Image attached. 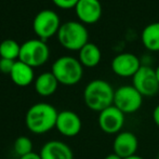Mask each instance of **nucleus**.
Wrapping results in <instances>:
<instances>
[{
  "label": "nucleus",
  "mask_w": 159,
  "mask_h": 159,
  "mask_svg": "<svg viewBox=\"0 0 159 159\" xmlns=\"http://www.w3.org/2000/svg\"><path fill=\"white\" fill-rule=\"evenodd\" d=\"M59 111L49 103H37L30 107L25 116L27 129L35 134H43L55 128Z\"/></svg>",
  "instance_id": "nucleus-1"
},
{
  "label": "nucleus",
  "mask_w": 159,
  "mask_h": 159,
  "mask_svg": "<svg viewBox=\"0 0 159 159\" xmlns=\"http://www.w3.org/2000/svg\"><path fill=\"white\" fill-rule=\"evenodd\" d=\"M115 90L109 82L103 79H94L86 86L84 90V101L89 109L102 111L114 105Z\"/></svg>",
  "instance_id": "nucleus-2"
},
{
  "label": "nucleus",
  "mask_w": 159,
  "mask_h": 159,
  "mask_svg": "<svg viewBox=\"0 0 159 159\" xmlns=\"http://www.w3.org/2000/svg\"><path fill=\"white\" fill-rule=\"evenodd\" d=\"M57 39L65 49L80 51L89 42V33L81 22L68 21L62 24L57 33Z\"/></svg>",
  "instance_id": "nucleus-3"
},
{
  "label": "nucleus",
  "mask_w": 159,
  "mask_h": 159,
  "mask_svg": "<svg viewBox=\"0 0 159 159\" xmlns=\"http://www.w3.org/2000/svg\"><path fill=\"white\" fill-rule=\"evenodd\" d=\"M51 73L55 76L59 84L64 86H74L81 80L84 66L79 60L73 57H61L53 63Z\"/></svg>",
  "instance_id": "nucleus-4"
},
{
  "label": "nucleus",
  "mask_w": 159,
  "mask_h": 159,
  "mask_svg": "<svg viewBox=\"0 0 159 159\" xmlns=\"http://www.w3.org/2000/svg\"><path fill=\"white\" fill-rule=\"evenodd\" d=\"M50 49L46 41L40 39H30L21 46L19 61L30 65V67H39L49 60Z\"/></svg>",
  "instance_id": "nucleus-5"
},
{
  "label": "nucleus",
  "mask_w": 159,
  "mask_h": 159,
  "mask_svg": "<svg viewBox=\"0 0 159 159\" xmlns=\"http://www.w3.org/2000/svg\"><path fill=\"white\" fill-rule=\"evenodd\" d=\"M61 25V21L57 12L49 9L37 13L33 21L34 32L42 41H46L47 39L59 33Z\"/></svg>",
  "instance_id": "nucleus-6"
},
{
  "label": "nucleus",
  "mask_w": 159,
  "mask_h": 159,
  "mask_svg": "<svg viewBox=\"0 0 159 159\" xmlns=\"http://www.w3.org/2000/svg\"><path fill=\"white\" fill-rule=\"evenodd\" d=\"M142 104L143 96L133 86H121L115 90L114 105L125 115L136 113Z\"/></svg>",
  "instance_id": "nucleus-7"
},
{
  "label": "nucleus",
  "mask_w": 159,
  "mask_h": 159,
  "mask_svg": "<svg viewBox=\"0 0 159 159\" xmlns=\"http://www.w3.org/2000/svg\"><path fill=\"white\" fill-rule=\"evenodd\" d=\"M132 86L142 94V96L152 98L159 91V82L156 77L155 69L147 65H142L135 75L132 77Z\"/></svg>",
  "instance_id": "nucleus-8"
},
{
  "label": "nucleus",
  "mask_w": 159,
  "mask_h": 159,
  "mask_svg": "<svg viewBox=\"0 0 159 159\" xmlns=\"http://www.w3.org/2000/svg\"><path fill=\"white\" fill-rule=\"evenodd\" d=\"M126 115L115 105L107 107L98 113V124L100 129L106 134H118L122 131Z\"/></svg>",
  "instance_id": "nucleus-9"
},
{
  "label": "nucleus",
  "mask_w": 159,
  "mask_h": 159,
  "mask_svg": "<svg viewBox=\"0 0 159 159\" xmlns=\"http://www.w3.org/2000/svg\"><path fill=\"white\" fill-rule=\"evenodd\" d=\"M142 66L141 61L135 54L129 52L120 53L113 59L111 64V70L122 78L133 77Z\"/></svg>",
  "instance_id": "nucleus-10"
},
{
  "label": "nucleus",
  "mask_w": 159,
  "mask_h": 159,
  "mask_svg": "<svg viewBox=\"0 0 159 159\" xmlns=\"http://www.w3.org/2000/svg\"><path fill=\"white\" fill-rule=\"evenodd\" d=\"M139 148V140L134 133L130 131H121L116 134L113 143V153L122 159L136 155Z\"/></svg>",
  "instance_id": "nucleus-11"
},
{
  "label": "nucleus",
  "mask_w": 159,
  "mask_h": 159,
  "mask_svg": "<svg viewBox=\"0 0 159 159\" xmlns=\"http://www.w3.org/2000/svg\"><path fill=\"white\" fill-rule=\"evenodd\" d=\"M55 128L64 136L73 138L80 133L82 121L78 114L73 111H62L57 115Z\"/></svg>",
  "instance_id": "nucleus-12"
},
{
  "label": "nucleus",
  "mask_w": 159,
  "mask_h": 159,
  "mask_svg": "<svg viewBox=\"0 0 159 159\" xmlns=\"http://www.w3.org/2000/svg\"><path fill=\"white\" fill-rule=\"evenodd\" d=\"M75 11L82 24H94L102 16V4L98 0H79Z\"/></svg>",
  "instance_id": "nucleus-13"
},
{
  "label": "nucleus",
  "mask_w": 159,
  "mask_h": 159,
  "mask_svg": "<svg viewBox=\"0 0 159 159\" xmlns=\"http://www.w3.org/2000/svg\"><path fill=\"white\" fill-rule=\"evenodd\" d=\"M41 159H74L71 148L64 142L52 140L41 147L39 153Z\"/></svg>",
  "instance_id": "nucleus-14"
},
{
  "label": "nucleus",
  "mask_w": 159,
  "mask_h": 159,
  "mask_svg": "<svg viewBox=\"0 0 159 159\" xmlns=\"http://www.w3.org/2000/svg\"><path fill=\"white\" fill-rule=\"evenodd\" d=\"M11 80L19 87H27L33 82L35 74L34 68L21 61H15L13 69L10 74Z\"/></svg>",
  "instance_id": "nucleus-15"
},
{
  "label": "nucleus",
  "mask_w": 159,
  "mask_h": 159,
  "mask_svg": "<svg viewBox=\"0 0 159 159\" xmlns=\"http://www.w3.org/2000/svg\"><path fill=\"white\" fill-rule=\"evenodd\" d=\"M59 87V81L51 71L42 73L35 80V90L36 92L41 96H50Z\"/></svg>",
  "instance_id": "nucleus-16"
},
{
  "label": "nucleus",
  "mask_w": 159,
  "mask_h": 159,
  "mask_svg": "<svg viewBox=\"0 0 159 159\" xmlns=\"http://www.w3.org/2000/svg\"><path fill=\"white\" fill-rule=\"evenodd\" d=\"M102 59L101 50L95 43L88 42L84 47H82L79 51V62L82 66L92 68L100 64Z\"/></svg>",
  "instance_id": "nucleus-17"
},
{
  "label": "nucleus",
  "mask_w": 159,
  "mask_h": 159,
  "mask_svg": "<svg viewBox=\"0 0 159 159\" xmlns=\"http://www.w3.org/2000/svg\"><path fill=\"white\" fill-rule=\"evenodd\" d=\"M142 43L152 52L159 51V22L151 23L142 32Z\"/></svg>",
  "instance_id": "nucleus-18"
},
{
  "label": "nucleus",
  "mask_w": 159,
  "mask_h": 159,
  "mask_svg": "<svg viewBox=\"0 0 159 159\" xmlns=\"http://www.w3.org/2000/svg\"><path fill=\"white\" fill-rule=\"evenodd\" d=\"M21 46L13 39H6L0 43V57L1 59H9L15 61L19 59Z\"/></svg>",
  "instance_id": "nucleus-19"
},
{
  "label": "nucleus",
  "mask_w": 159,
  "mask_h": 159,
  "mask_svg": "<svg viewBox=\"0 0 159 159\" xmlns=\"http://www.w3.org/2000/svg\"><path fill=\"white\" fill-rule=\"evenodd\" d=\"M14 152L20 157L33 153V142L30 139L24 135L19 136L14 142Z\"/></svg>",
  "instance_id": "nucleus-20"
},
{
  "label": "nucleus",
  "mask_w": 159,
  "mask_h": 159,
  "mask_svg": "<svg viewBox=\"0 0 159 159\" xmlns=\"http://www.w3.org/2000/svg\"><path fill=\"white\" fill-rule=\"evenodd\" d=\"M52 2L60 9L69 10V9L76 8L79 0H52Z\"/></svg>",
  "instance_id": "nucleus-21"
},
{
  "label": "nucleus",
  "mask_w": 159,
  "mask_h": 159,
  "mask_svg": "<svg viewBox=\"0 0 159 159\" xmlns=\"http://www.w3.org/2000/svg\"><path fill=\"white\" fill-rule=\"evenodd\" d=\"M15 64V61L9 59H0V71L2 74L10 75L13 69V66Z\"/></svg>",
  "instance_id": "nucleus-22"
},
{
  "label": "nucleus",
  "mask_w": 159,
  "mask_h": 159,
  "mask_svg": "<svg viewBox=\"0 0 159 159\" xmlns=\"http://www.w3.org/2000/svg\"><path fill=\"white\" fill-rule=\"evenodd\" d=\"M153 120L156 126L159 128V104L156 105V107L153 111Z\"/></svg>",
  "instance_id": "nucleus-23"
},
{
  "label": "nucleus",
  "mask_w": 159,
  "mask_h": 159,
  "mask_svg": "<svg viewBox=\"0 0 159 159\" xmlns=\"http://www.w3.org/2000/svg\"><path fill=\"white\" fill-rule=\"evenodd\" d=\"M20 159H41L39 154H36V153H30L28 155H25L23 157H20Z\"/></svg>",
  "instance_id": "nucleus-24"
},
{
  "label": "nucleus",
  "mask_w": 159,
  "mask_h": 159,
  "mask_svg": "<svg viewBox=\"0 0 159 159\" xmlns=\"http://www.w3.org/2000/svg\"><path fill=\"white\" fill-rule=\"evenodd\" d=\"M104 159H122V158L120 157V156L116 155L115 153H111V154H109V155H107Z\"/></svg>",
  "instance_id": "nucleus-25"
},
{
  "label": "nucleus",
  "mask_w": 159,
  "mask_h": 159,
  "mask_svg": "<svg viewBox=\"0 0 159 159\" xmlns=\"http://www.w3.org/2000/svg\"><path fill=\"white\" fill-rule=\"evenodd\" d=\"M126 159H145V158L142 157V156H139V155H133V156H131V157H128Z\"/></svg>",
  "instance_id": "nucleus-26"
},
{
  "label": "nucleus",
  "mask_w": 159,
  "mask_h": 159,
  "mask_svg": "<svg viewBox=\"0 0 159 159\" xmlns=\"http://www.w3.org/2000/svg\"><path fill=\"white\" fill-rule=\"evenodd\" d=\"M155 73H156V77H157V80H158V82H159V65L157 66V68L155 69Z\"/></svg>",
  "instance_id": "nucleus-27"
},
{
  "label": "nucleus",
  "mask_w": 159,
  "mask_h": 159,
  "mask_svg": "<svg viewBox=\"0 0 159 159\" xmlns=\"http://www.w3.org/2000/svg\"><path fill=\"white\" fill-rule=\"evenodd\" d=\"M157 159H159V156H158V157H157Z\"/></svg>",
  "instance_id": "nucleus-28"
}]
</instances>
